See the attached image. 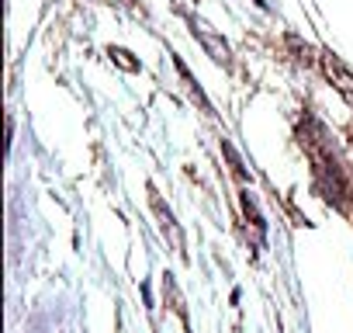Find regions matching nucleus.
Masks as SVG:
<instances>
[{
    "instance_id": "f257e3e1",
    "label": "nucleus",
    "mask_w": 353,
    "mask_h": 333,
    "mask_svg": "<svg viewBox=\"0 0 353 333\" xmlns=\"http://www.w3.org/2000/svg\"><path fill=\"white\" fill-rule=\"evenodd\" d=\"M194 32H198V39H201V46L208 49V56L215 59V63H222V66H229L232 63V53H229V46H225V39H219L208 25H201V21H194Z\"/></svg>"
},
{
    "instance_id": "f03ea898",
    "label": "nucleus",
    "mask_w": 353,
    "mask_h": 333,
    "mask_svg": "<svg viewBox=\"0 0 353 333\" xmlns=\"http://www.w3.org/2000/svg\"><path fill=\"white\" fill-rule=\"evenodd\" d=\"M322 70H325V77H329V80L339 87V94L353 101V77L346 73V66H343L332 53H325V56H322Z\"/></svg>"
},
{
    "instance_id": "7ed1b4c3",
    "label": "nucleus",
    "mask_w": 353,
    "mask_h": 333,
    "mask_svg": "<svg viewBox=\"0 0 353 333\" xmlns=\"http://www.w3.org/2000/svg\"><path fill=\"white\" fill-rule=\"evenodd\" d=\"M152 195V209H156V216L163 219V233H170V240H173V247L184 254V236H181V229H176V222H173V216H170V209H163V202H159V195L156 191H149Z\"/></svg>"
},
{
    "instance_id": "20e7f679",
    "label": "nucleus",
    "mask_w": 353,
    "mask_h": 333,
    "mask_svg": "<svg viewBox=\"0 0 353 333\" xmlns=\"http://www.w3.org/2000/svg\"><path fill=\"white\" fill-rule=\"evenodd\" d=\"M108 56H111V59H114L121 70H128V73H139V70H142V63H139V59H132V53H128V49L111 46V49H108Z\"/></svg>"
},
{
    "instance_id": "39448f33",
    "label": "nucleus",
    "mask_w": 353,
    "mask_h": 333,
    "mask_svg": "<svg viewBox=\"0 0 353 333\" xmlns=\"http://www.w3.org/2000/svg\"><path fill=\"white\" fill-rule=\"evenodd\" d=\"M163 288L170 292V302H173L170 309H173L176 316H181V319L188 323V309H184V298H181V292H176V285H173V278H170V274H166V281H163Z\"/></svg>"
},
{
    "instance_id": "423d86ee",
    "label": "nucleus",
    "mask_w": 353,
    "mask_h": 333,
    "mask_svg": "<svg viewBox=\"0 0 353 333\" xmlns=\"http://www.w3.org/2000/svg\"><path fill=\"white\" fill-rule=\"evenodd\" d=\"M243 212H246V216H250V219H253V226H256V229H260V233H263V226H267V222H263V219H260V212H256V205H253V202H250V195H243Z\"/></svg>"
},
{
    "instance_id": "0eeeda50",
    "label": "nucleus",
    "mask_w": 353,
    "mask_h": 333,
    "mask_svg": "<svg viewBox=\"0 0 353 333\" xmlns=\"http://www.w3.org/2000/svg\"><path fill=\"white\" fill-rule=\"evenodd\" d=\"M121 4H135V0H121Z\"/></svg>"
}]
</instances>
